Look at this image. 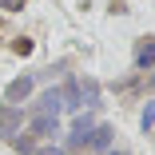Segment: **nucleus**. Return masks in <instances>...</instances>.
I'll use <instances>...</instances> for the list:
<instances>
[{
	"label": "nucleus",
	"instance_id": "nucleus-1",
	"mask_svg": "<svg viewBox=\"0 0 155 155\" xmlns=\"http://www.w3.org/2000/svg\"><path fill=\"white\" fill-rule=\"evenodd\" d=\"M28 135L32 139H60V115H36L32 119V127H28Z\"/></svg>",
	"mask_w": 155,
	"mask_h": 155
},
{
	"label": "nucleus",
	"instance_id": "nucleus-2",
	"mask_svg": "<svg viewBox=\"0 0 155 155\" xmlns=\"http://www.w3.org/2000/svg\"><path fill=\"white\" fill-rule=\"evenodd\" d=\"M20 123H24V111H20L16 104H4V107H0V135H4V139H12V135H16Z\"/></svg>",
	"mask_w": 155,
	"mask_h": 155
},
{
	"label": "nucleus",
	"instance_id": "nucleus-3",
	"mask_svg": "<svg viewBox=\"0 0 155 155\" xmlns=\"http://www.w3.org/2000/svg\"><path fill=\"white\" fill-rule=\"evenodd\" d=\"M36 111H40V115H60V111H64V100H60V91H56V87L40 91V100H36Z\"/></svg>",
	"mask_w": 155,
	"mask_h": 155
},
{
	"label": "nucleus",
	"instance_id": "nucleus-4",
	"mask_svg": "<svg viewBox=\"0 0 155 155\" xmlns=\"http://www.w3.org/2000/svg\"><path fill=\"white\" fill-rule=\"evenodd\" d=\"M151 64H155V36L139 40V48H135V72H143V68H151Z\"/></svg>",
	"mask_w": 155,
	"mask_h": 155
},
{
	"label": "nucleus",
	"instance_id": "nucleus-5",
	"mask_svg": "<svg viewBox=\"0 0 155 155\" xmlns=\"http://www.w3.org/2000/svg\"><path fill=\"white\" fill-rule=\"evenodd\" d=\"M28 96H32V76H20V80L8 84V104L20 107V100H28Z\"/></svg>",
	"mask_w": 155,
	"mask_h": 155
},
{
	"label": "nucleus",
	"instance_id": "nucleus-6",
	"mask_svg": "<svg viewBox=\"0 0 155 155\" xmlns=\"http://www.w3.org/2000/svg\"><path fill=\"white\" fill-rule=\"evenodd\" d=\"M87 147H91V151H111V127H107V123L91 127V135H87Z\"/></svg>",
	"mask_w": 155,
	"mask_h": 155
},
{
	"label": "nucleus",
	"instance_id": "nucleus-7",
	"mask_svg": "<svg viewBox=\"0 0 155 155\" xmlns=\"http://www.w3.org/2000/svg\"><path fill=\"white\" fill-rule=\"evenodd\" d=\"M12 147H16V151H24V155H32V151H36V143L28 139V135H20V139L12 135Z\"/></svg>",
	"mask_w": 155,
	"mask_h": 155
},
{
	"label": "nucleus",
	"instance_id": "nucleus-8",
	"mask_svg": "<svg viewBox=\"0 0 155 155\" xmlns=\"http://www.w3.org/2000/svg\"><path fill=\"white\" fill-rule=\"evenodd\" d=\"M139 123H143V131H151V127H155V100L143 107V119H139Z\"/></svg>",
	"mask_w": 155,
	"mask_h": 155
},
{
	"label": "nucleus",
	"instance_id": "nucleus-9",
	"mask_svg": "<svg viewBox=\"0 0 155 155\" xmlns=\"http://www.w3.org/2000/svg\"><path fill=\"white\" fill-rule=\"evenodd\" d=\"M32 155H64V147H56V143H44V147H36Z\"/></svg>",
	"mask_w": 155,
	"mask_h": 155
},
{
	"label": "nucleus",
	"instance_id": "nucleus-10",
	"mask_svg": "<svg viewBox=\"0 0 155 155\" xmlns=\"http://www.w3.org/2000/svg\"><path fill=\"white\" fill-rule=\"evenodd\" d=\"M107 155H127V151H107Z\"/></svg>",
	"mask_w": 155,
	"mask_h": 155
},
{
	"label": "nucleus",
	"instance_id": "nucleus-11",
	"mask_svg": "<svg viewBox=\"0 0 155 155\" xmlns=\"http://www.w3.org/2000/svg\"><path fill=\"white\" fill-rule=\"evenodd\" d=\"M151 135H155V127H151Z\"/></svg>",
	"mask_w": 155,
	"mask_h": 155
}]
</instances>
